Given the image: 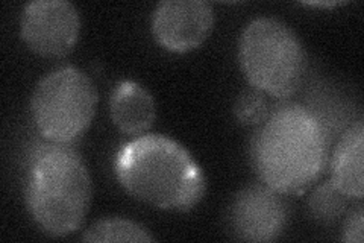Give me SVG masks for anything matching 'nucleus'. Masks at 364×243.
<instances>
[{"label": "nucleus", "mask_w": 364, "mask_h": 243, "mask_svg": "<svg viewBox=\"0 0 364 243\" xmlns=\"http://www.w3.org/2000/svg\"><path fill=\"white\" fill-rule=\"evenodd\" d=\"M254 166L266 186L281 195H301L321 178L328 160L323 122L299 103L269 113L252 140Z\"/></svg>", "instance_id": "obj_1"}, {"label": "nucleus", "mask_w": 364, "mask_h": 243, "mask_svg": "<svg viewBox=\"0 0 364 243\" xmlns=\"http://www.w3.org/2000/svg\"><path fill=\"white\" fill-rule=\"evenodd\" d=\"M120 186L159 210L188 212L203 198L207 180L188 150L161 134L124 143L114 160Z\"/></svg>", "instance_id": "obj_2"}, {"label": "nucleus", "mask_w": 364, "mask_h": 243, "mask_svg": "<svg viewBox=\"0 0 364 243\" xmlns=\"http://www.w3.org/2000/svg\"><path fill=\"white\" fill-rule=\"evenodd\" d=\"M91 204V178L85 163L67 145H41L32 155L26 180V205L36 224L52 237L81 228Z\"/></svg>", "instance_id": "obj_3"}, {"label": "nucleus", "mask_w": 364, "mask_h": 243, "mask_svg": "<svg viewBox=\"0 0 364 243\" xmlns=\"http://www.w3.org/2000/svg\"><path fill=\"white\" fill-rule=\"evenodd\" d=\"M238 61L250 87L284 99L299 88L306 55L296 32L278 19L249 21L238 43Z\"/></svg>", "instance_id": "obj_4"}, {"label": "nucleus", "mask_w": 364, "mask_h": 243, "mask_svg": "<svg viewBox=\"0 0 364 243\" xmlns=\"http://www.w3.org/2000/svg\"><path fill=\"white\" fill-rule=\"evenodd\" d=\"M97 91L77 67L65 66L46 75L31 99V114L43 138L68 145L82 137L93 122Z\"/></svg>", "instance_id": "obj_5"}, {"label": "nucleus", "mask_w": 364, "mask_h": 243, "mask_svg": "<svg viewBox=\"0 0 364 243\" xmlns=\"http://www.w3.org/2000/svg\"><path fill=\"white\" fill-rule=\"evenodd\" d=\"M21 38L40 56L61 58L70 52L81 32V19L67 0H36L23 8Z\"/></svg>", "instance_id": "obj_6"}, {"label": "nucleus", "mask_w": 364, "mask_h": 243, "mask_svg": "<svg viewBox=\"0 0 364 243\" xmlns=\"http://www.w3.org/2000/svg\"><path fill=\"white\" fill-rule=\"evenodd\" d=\"M214 11L203 0H164L152 14V32L164 49L187 53L210 37Z\"/></svg>", "instance_id": "obj_7"}, {"label": "nucleus", "mask_w": 364, "mask_h": 243, "mask_svg": "<svg viewBox=\"0 0 364 243\" xmlns=\"http://www.w3.org/2000/svg\"><path fill=\"white\" fill-rule=\"evenodd\" d=\"M287 205L282 195L266 184H250L231 205V229L240 240H277L287 224Z\"/></svg>", "instance_id": "obj_8"}, {"label": "nucleus", "mask_w": 364, "mask_h": 243, "mask_svg": "<svg viewBox=\"0 0 364 243\" xmlns=\"http://www.w3.org/2000/svg\"><path fill=\"white\" fill-rule=\"evenodd\" d=\"M109 114L117 130L128 135H141L151 130L156 118L155 100L143 86L122 81L112 90Z\"/></svg>", "instance_id": "obj_9"}, {"label": "nucleus", "mask_w": 364, "mask_h": 243, "mask_svg": "<svg viewBox=\"0 0 364 243\" xmlns=\"http://www.w3.org/2000/svg\"><path fill=\"white\" fill-rule=\"evenodd\" d=\"M363 157L364 128L358 120L341 135L331 160V182L348 200H363Z\"/></svg>", "instance_id": "obj_10"}, {"label": "nucleus", "mask_w": 364, "mask_h": 243, "mask_svg": "<svg viewBox=\"0 0 364 243\" xmlns=\"http://www.w3.org/2000/svg\"><path fill=\"white\" fill-rule=\"evenodd\" d=\"M84 242H154L155 237L143 225L124 217H107L85 229Z\"/></svg>", "instance_id": "obj_11"}, {"label": "nucleus", "mask_w": 364, "mask_h": 243, "mask_svg": "<svg viewBox=\"0 0 364 243\" xmlns=\"http://www.w3.org/2000/svg\"><path fill=\"white\" fill-rule=\"evenodd\" d=\"M348 198L334 184L329 181L318 186L310 196L309 208L314 221L323 225H331L343 216Z\"/></svg>", "instance_id": "obj_12"}, {"label": "nucleus", "mask_w": 364, "mask_h": 243, "mask_svg": "<svg viewBox=\"0 0 364 243\" xmlns=\"http://www.w3.org/2000/svg\"><path fill=\"white\" fill-rule=\"evenodd\" d=\"M234 113L237 119L243 125L258 126L263 123L269 115V103L264 93L259 90L250 87L242 91V95L237 98Z\"/></svg>", "instance_id": "obj_13"}, {"label": "nucleus", "mask_w": 364, "mask_h": 243, "mask_svg": "<svg viewBox=\"0 0 364 243\" xmlns=\"http://www.w3.org/2000/svg\"><path fill=\"white\" fill-rule=\"evenodd\" d=\"M363 208L357 207L354 212L349 214L346 219V224L343 228V240L352 243H361L363 242Z\"/></svg>", "instance_id": "obj_14"}]
</instances>
